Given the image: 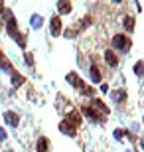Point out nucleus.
Returning <instances> with one entry per match:
<instances>
[{
	"label": "nucleus",
	"mask_w": 144,
	"mask_h": 152,
	"mask_svg": "<svg viewBox=\"0 0 144 152\" xmlns=\"http://www.w3.org/2000/svg\"><path fill=\"white\" fill-rule=\"evenodd\" d=\"M113 45H115V50H128L130 48V38H126V36H122V34H116L115 38H113Z\"/></svg>",
	"instance_id": "nucleus-1"
},
{
	"label": "nucleus",
	"mask_w": 144,
	"mask_h": 152,
	"mask_svg": "<svg viewBox=\"0 0 144 152\" xmlns=\"http://www.w3.org/2000/svg\"><path fill=\"white\" fill-rule=\"evenodd\" d=\"M50 30H51V36H59L61 34V20H59V16H53V18H51Z\"/></svg>",
	"instance_id": "nucleus-2"
},
{
	"label": "nucleus",
	"mask_w": 144,
	"mask_h": 152,
	"mask_svg": "<svg viewBox=\"0 0 144 152\" xmlns=\"http://www.w3.org/2000/svg\"><path fill=\"white\" fill-rule=\"evenodd\" d=\"M4 121L10 124V126H18V123H20V117H18L16 113H12V111H6V113H4Z\"/></svg>",
	"instance_id": "nucleus-3"
},
{
	"label": "nucleus",
	"mask_w": 144,
	"mask_h": 152,
	"mask_svg": "<svg viewBox=\"0 0 144 152\" xmlns=\"http://www.w3.org/2000/svg\"><path fill=\"white\" fill-rule=\"evenodd\" d=\"M67 81H69L73 87H77V89H83V87H85V83L79 79L77 73H67Z\"/></svg>",
	"instance_id": "nucleus-4"
},
{
	"label": "nucleus",
	"mask_w": 144,
	"mask_h": 152,
	"mask_svg": "<svg viewBox=\"0 0 144 152\" xmlns=\"http://www.w3.org/2000/svg\"><path fill=\"white\" fill-rule=\"evenodd\" d=\"M57 10H59V14H69L71 12V2L69 0H57Z\"/></svg>",
	"instance_id": "nucleus-5"
},
{
	"label": "nucleus",
	"mask_w": 144,
	"mask_h": 152,
	"mask_svg": "<svg viewBox=\"0 0 144 152\" xmlns=\"http://www.w3.org/2000/svg\"><path fill=\"white\" fill-rule=\"evenodd\" d=\"M105 61L109 63V65H111V67H116V65H118V57L115 56V51H105Z\"/></svg>",
	"instance_id": "nucleus-6"
},
{
	"label": "nucleus",
	"mask_w": 144,
	"mask_h": 152,
	"mask_svg": "<svg viewBox=\"0 0 144 152\" xmlns=\"http://www.w3.org/2000/svg\"><path fill=\"white\" fill-rule=\"evenodd\" d=\"M59 130L63 132V134H69V136H75V126H71V124L67 123V121H63V123L59 124Z\"/></svg>",
	"instance_id": "nucleus-7"
},
{
	"label": "nucleus",
	"mask_w": 144,
	"mask_h": 152,
	"mask_svg": "<svg viewBox=\"0 0 144 152\" xmlns=\"http://www.w3.org/2000/svg\"><path fill=\"white\" fill-rule=\"evenodd\" d=\"M83 115L89 118V121H93V123H97V121H99L97 111H95V109H91V107H83Z\"/></svg>",
	"instance_id": "nucleus-8"
},
{
	"label": "nucleus",
	"mask_w": 144,
	"mask_h": 152,
	"mask_svg": "<svg viewBox=\"0 0 144 152\" xmlns=\"http://www.w3.org/2000/svg\"><path fill=\"white\" fill-rule=\"evenodd\" d=\"M89 73H91L93 83H99V81H101V71H99V67H97V65H91V71H89Z\"/></svg>",
	"instance_id": "nucleus-9"
},
{
	"label": "nucleus",
	"mask_w": 144,
	"mask_h": 152,
	"mask_svg": "<svg viewBox=\"0 0 144 152\" xmlns=\"http://www.w3.org/2000/svg\"><path fill=\"white\" fill-rule=\"evenodd\" d=\"M93 107H95V109H99L101 113H105V115H109V107H107L105 103H101L99 99H93Z\"/></svg>",
	"instance_id": "nucleus-10"
},
{
	"label": "nucleus",
	"mask_w": 144,
	"mask_h": 152,
	"mask_svg": "<svg viewBox=\"0 0 144 152\" xmlns=\"http://www.w3.org/2000/svg\"><path fill=\"white\" fill-rule=\"evenodd\" d=\"M67 123L71 124V126H77V124L81 123V117H79L77 113H71V115H69V117H67Z\"/></svg>",
	"instance_id": "nucleus-11"
},
{
	"label": "nucleus",
	"mask_w": 144,
	"mask_h": 152,
	"mask_svg": "<svg viewBox=\"0 0 144 152\" xmlns=\"http://www.w3.org/2000/svg\"><path fill=\"white\" fill-rule=\"evenodd\" d=\"M111 97H113V101H124V99H126V93H124V91H113L111 93Z\"/></svg>",
	"instance_id": "nucleus-12"
},
{
	"label": "nucleus",
	"mask_w": 144,
	"mask_h": 152,
	"mask_svg": "<svg viewBox=\"0 0 144 152\" xmlns=\"http://www.w3.org/2000/svg\"><path fill=\"white\" fill-rule=\"evenodd\" d=\"M42 22H44V20H42V16H38V14H34L32 16V20H30V24H32V28H42Z\"/></svg>",
	"instance_id": "nucleus-13"
},
{
	"label": "nucleus",
	"mask_w": 144,
	"mask_h": 152,
	"mask_svg": "<svg viewBox=\"0 0 144 152\" xmlns=\"http://www.w3.org/2000/svg\"><path fill=\"white\" fill-rule=\"evenodd\" d=\"M48 146H50L48 138H39L38 140V152H48Z\"/></svg>",
	"instance_id": "nucleus-14"
},
{
	"label": "nucleus",
	"mask_w": 144,
	"mask_h": 152,
	"mask_svg": "<svg viewBox=\"0 0 144 152\" xmlns=\"http://www.w3.org/2000/svg\"><path fill=\"white\" fill-rule=\"evenodd\" d=\"M22 83H24V77H22V75L12 73V85H14V87H20Z\"/></svg>",
	"instance_id": "nucleus-15"
},
{
	"label": "nucleus",
	"mask_w": 144,
	"mask_h": 152,
	"mask_svg": "<svg viewBox=\"0 0 144 152\" xmlns=\"http://www.w3.org/2000/svg\"><path fill=\"white\" fill-rule=\"evenodd\" d=\"M124 30H128V32L134 30V18H130V16L124 18Z\"/></svg>",
	"instance_id": "nucleus-16"
},
{
	"label": "nucleus",
	"mask_w": 144,
	"mask_h": 152,
	"mask_svg": "<svg viewBox=\"0 0 144 152\" xmlns=\"http://www.w3.org/2000/svg\"><path fill=\"white\" fill-rule=\"evenodd\" d=\"M134 73L136 75H144V63L142 61H138L136 65H134Z\"/></svg>",
	"instance_id": "nucleus-17"
},
{
	"label": "nucleus",
	"mask_w": 144,
	"mask_h": 152,
	"mask_svg": "<svg viewBox=\"0 0 144 152\" xmlns=\"http://www.w3.org/2000/svg\"><path fill=\"white\" fill-rule=\"evenodd\" d=\"M81 91H83V95H87V97H93L95 95V89H93V87H83Z\"/></svg>",
	"instance_id": "nucleus-18"
},
{
	"label": "nucleus",
	"mask_w": 144,
	"mask_h": 152,
	"mask_svg": "<svg viewBox=\"0 0 144 152\" xmlns=\"http://www.w3.org/2000/svg\"><path fill=\"white\" fill-rule=\"evenodd\" d=\"M16 42H18L20 45H22V48H26V39H24V36H20V34H18V36H16Z\"/></svg>",
	"instance_id": "nucleus-19"
},
{
	"label": "nucleus",
	"mask_w": 144,
	"mask_h": 152,
	"mask_svg": "<svg viewBox=\"0 0 144 152\" xmlns=\"http://www.w3.org/2000/svg\"><path fill=\"white\" fill-rule=\"evenodd\" d=\"M24 57H26V63H28V65H32V63H34V57H32V53H28V51H26V56H24Z\"/></svg>",
	"instance_id": "nucleus-20"
},
{
	"label": "nucleus",
	"mask_w": 144,
	"mask_h": 152,
	"mask_svg": "<svg viewBox=\"0 0 144 152\" xmlns=\"http://www.w3.org/2000/svg\"><path fill=\"white\" fill-rule=\"evenodd\" d=\"M6 136H8V134H6V130L0 129V140H6Z\"/></svg>",
	"instance_id": "nucleus-21"
},
{
	"label": "nucleus",
	"mask_w": 144,
	"mask_h": 152,
	"mask_svg": "<svg viewBox=\"0 0 144 152\" xmlns=\"http://www.w3.org/2000/svg\"><path fill=\"white\" fill-rule=\"evenodd\" d=\"M122 132H124V130H121V129H118V130H115V136H116V138H118V140H121V138H122Z\"/></svg>",
	"instance_id": "nucleus-22"
},
{
	"label": "nucleus",
	"mask_w": 144,
	"mask_h": 152,
	"mask_svg": "<svg viewBox=\"0 0 144 152\" xmlns=\"http://www.w3.org/2000/svg\"><path fill=\"white\" fill-rule=\"evenodd\" d=\"M4 10V4H2V0H0V12Z\"/></svg>",
	"instance_id": "nucleus-23"
},
{
	"label": "nucleus",
	"mask_w": 144,
	"mask_h": 152,
	"mask_svg": "<svg viewBox=\"0 0 144 152\" xmlns=\"http://www.w3.org/2000/svg\"><path fill=\"white\" fill-rule=\"evenodd\" d=\"M115 2H122V0H115Z\"/></svg>",
	"instance_id": "nucleus-24"
},
{
	"label": "nucleus",
	"mask_w": 144,
	"mask_h": 152,
	"mask_svg": "<svg viewBox=\"0 0 144 152\" xmlns=\"http://www.w3.org/2000/svg\"><path fill=\"white\" fill-rule=\"evenodd\" d=\"M142 146H144V140H142Z\"/></svg>",
	"instance_id": "nucleus-25"
}]
</instances>
